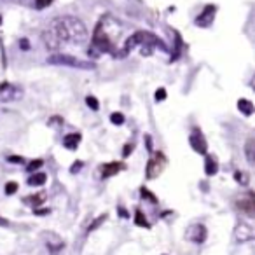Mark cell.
Here are the masks:
<instances>
[{
    "instance_id": "cell-11",
    "label": "cell",
    "mask_w": 255,
    "mask_h": 255,
    "mask_svg": "<svg viewBox=\"0 0 255 255\" xmlns=\"http://www.w3.org/2000/svg\"><path fill=\"white\" fill-rule=\"evenodd\" d=\"M42 238H44V241H46V250H48L49 254H52V255H58L59 250L65 247L63 240L54 233H44V234H42Z\"/></svg>"
},
{
    "instance_id": "cell-30",
    "label": "cell",
    "mask_w": 255,
    "mask_h": 255,
    "mask_svg": "<svg viewBox=\"0 0 255 255\" xmlns=\"http://www.w3.org/2000/svg\"><path fill=\"white\" fill-rule=\"evenodd\" d=\"M133 149H135V144H126L124 149H122V155H124V157H128V155L133 152Z\"/></svg>"
},
{
    "instance_id": "cell-18",
    "label": "cell",
    "mask_w": 255,
    "mask_h": 255,
    "mask_svg": "<svg viewBox=\"0 0 255 255\" xmlns=\"http://www.w3.org/2000/svg\"><path fill=\"white\" fill-rule=\"evenodd\" d=\"M238 108H240V112L243 115H252L254 114V103H252L250 100H247V98H241V100H238Z\"/></svg>"
},
{
    "instance_id": "cell-26",
    "label": "cell",
    "mask_w": 255,
    "mask_h": 255,
    "mask_svg": "<svg viewBox=\"0 0 255 255\" xmlns=\"http://www.w3.org/2000/svg\"><path fill=\"white\" fill-rule=\"evenodd\" d=\"M42 164H44V161H42V159H35V161H32V163L28 164V168H26V170H28V171H37L39 168H42Z\"/></svg>"
},
{
    "instance_id": "cell-35",
    "label": "cell",
    "mask_w": 255,
    "mask_h": 255,
    "mask_svg": "<svg viewBox=\"0 0 255 255\" xmlns=\"http://www.w3.org/2000/svg\"><path fill=\"white\" fill-rule=\"evenodd\" d=\"M0 226L7 227L9 226V220H7V218H2V217H0Z\"/></svg>"
},
{
    "instance_id": "cell-28",
    "label": "cell",
    "mask_w": 255,
    "mask_h": 255,
    "mask_svg": "<svg viewBox=\"0 0 255 255\" xmlns=\"http://www.w3.org/2000/svg\"><path fill=\"white\" fill-rule=\"evenodd\" d=\"M155 102H163V100H166V89L164 88H159L157 91H155Z\"/></svg>"
},
{
    "instance_id": "cell-1",
    "label": "cell",
    "mask_w": 255,
    "mask_h": 255,
    "mask_svg": "<svg viewBox=\"0 0 255 255\" xmlns=\"http://www.w3.org/2000/svg\"><path fill=\"white\" fill-rule=\"evenodd\" d=\"M88 39V28L79 18L74 16H63L49 23V26L42 34V42L49 51H58L61 46L74 42L81 44Z\"/></svg>"
},
{
    "instance_id": "cell-29",
    "label": "cell",
    "mask_w": 255,
    "mask_h": 255,
    "mask_svg": "<svg viewBox=\"0 0 255 255\" xmlns=\"http://www.w3.org/2000/svg\"><path fill=\"white\" fill-rule=\"evenodd\" d=\"M52 2H54V0H35V5H37V9H44V7H49Z\"/></svg>"
},
{
    "instance_id": "cell-31",
    "label": "cell",
    "mask_w": 255,
    "mask_h": 255,
    "mask_svg": "<svg viewBox=\"0 0 255 255\" xmlns=\"http://www.w3.org/2000/svg\"><path fill=\"white\" fill-rule=\"evenodd\" d=\"M82 166H84V163H82V161H77V163H74V164H72V168H70V173H79Z\"/></svg>"
},
{
    "instance_id": "cell-7",
    "label": "cell",
    "mask_w": 255,
    "mask_h": 255,
    "mask_svg": "<svg viewBox=\"0 0 255 255\" xmlns=\"http://www.w3.org/2000/svg\"><path fill=\"white\" fill-rule=\"evenodd\" d=\"M23 97V89L11 82H0V102H14Z\"/></svg>"
},
{
    "instance_id": "cell-17",
    "label": "cell",
    "mask_w": 255,
    "mask_h": 255,
    "mask_svg": "<svg viewBox=\"0 0 255 255\" xmlns=\"http://www.w3.org/2000/svg\"><path fill=\"white\" fill-rule=\"evenodd\" d=\"M44 201H46V193H37V194H32V196H26L23 200V203L32 204V206H41Z\"/></svg>"
},
{
    "instance_id": "cell-37",
    "label": "cell",
    "mask_w": 255,
    "mask_h": 255,
    "mask_svg": "<svg viewBox=\"0 0 255 255\" xmlns=\"http://www.w3.org/2000/svg\"><path fill=\"white\" fill-rule=\"evenodd\" d=\"M119 215H121V217H128V213H126V211H124V208H119Z\"/></svg>"
},
{
    "instance_id": "cell-9",
    "label": "cell",
    "mask_w": 255,
    "mask_h": 255,
    "mask_svg": "<svg viewBox=\"0 0 255 255\" xmlns=\"http://www.w3.org/2000/svg\"><path fill=\"white\" fill-rule=\"evenodd\" d=\"M254 226H252L250 222H240L236 227H234V240L238 243H245V241H250L254 240Z\"/></svg>"
},
{
    "instance_id": "cell-15",
    "label": "cell",
    "mask_w": 255,
    "mask_h": 255,
    "mask_svg": "<svg viewBox=\"0 0 255 255\" xmlns=\"http://www.w3.org/2000/svg\"><path fill=\"white\" fill-rule=\"evenodd\" d=\"M217 171H218L217 159H215L213 155L206 154V161H204V173H206L208 177H213V175H217Z\"/></svg>"
},
{
    "instance_id": "cell-14",
    "label": "cell",
    "mask_w": 255,
    "mask_h": 255,
    "mask_svg": "<svg viewBox=\"0 0 255 255\" xmlns=\"http://www.w3.org/2000/svg\"><path fill=\"white\" fill-rule=\"evenodd\" d=\"M82 137L81 133H70L65 137V140H63V145L68 149V151H75V149L79 147V144H81Z\"/></svg>"
},
{
    "instance_id": "cell-32",
    "label": "cell",
    "mask_w": 255,
    "mask_h": 255,
    "mask_svg": "<svg viewBox=\"0 0 255 255\" xmlns=\"http://www.w3.org/2000/svg\"><path fill=\"white\" fill-rule=\"evenodd\" d=\"M9 161H11V163H23L25 159H23L21 155H9Z\"/></svg>"
},
{
    "instance_id": "cell-3",
    "label": "cell",
    "mask_w": 255,
    "mask_h": 255,
    "mask_svg": "<svg viewBox=\"0 0 255 255\" xmlns=\"http://www.w3.org/2000/svg\"><path fill=\"white\" fill-rule=\"evenodd\" d=\"M91 51H97L98 54L102 52H110L112 56H117V48L112 42V39L108 37V34L105 32L103 21H98L97 28H95V34H93V41H91Z\"/></svg>"
},
{
    "instance_id": "cell-23",
    "label": "cell",
    "mask_w": 255,
    "mask_h": 255,
    "mask_svg": "<svg viewBox=\"0 0 255 255\" xmlns=\"http://www.w3.org/2000/svg\"><path fill=\"white\" fill-rule=\"evenodd\" d=\"M124 121H126V117L121 114V112H114V114H110V122H112V124L122 126V124H124Z\"/></svg>"
},
{
    "instance_id": "cell-4",
    "label": "cell",
    "mask_w": 255,
    "mask_h": 255,
    "mask_svg": "<svg viewBox=\"0 0 255 255\" xmlns=\"http://www.w3.org/2000/svg\"><path fill=\"white\" fill-rule=\"evenodd\" d=\"M51 65H65V67H74V68H81V70H93L97 68V65L91 61H82V59L75 58V56L70 54H52L51 58L48 59Z\"/></svg>"
},
{
    "instance_id": "cell-10",
    "label": "cell",
    "mask_w": 255,
    "mask_h": 255,
    "mask_svg": "<svg viewBox=\"0 0 255 255\" xmlns=\"http://www.w3.org/2000/svg\"><path fill=\"white\" fill-rule=\"evenodd\" d=\"M189 144H191V147L194 149V152L206 155L208 144H206V140H204V135L201 133V131L198 130V128H194L193 133H191V137H189Z\"/></svg>"
},
{
    "instance_id": "cell-13",
    "label": "cell",
    "mask_w": 255,
    "mask_h": 255,
    "mask_svg": "<svg viewBox=\"0 0 255 255\" xmlns=\"http://www.w3.org/2000/svg\"><path fill=\"white\" fill-rule=\"evenodd\" d=\"M126 168L124 163H119V161H112V163H105L100 166V175L102 178H110L114 175H117L119 171H122Z\"/></svg>"
},
{
    "instance_id": "cell-36",
    "label": "cell",
    "mask_w": 255,
    "mask_h": 255,
    "mask_svg": "<svg viewBox=\"0 0 255 255\" xmlns=\"http://www.w3.org/2000/svg\"><path fill=\"white\" fill-rule=\"evenodd\" d=\"M145 140H147V147H149V151H152V142H151V137H145Z\"/></svg>"
},
{
    "instance_id": "cell-34",
    "label": "cell",
    "mask_w": 255,
    "mask_h": 255,
    "mask_svg": "<svg viewBox=\"0 0 255 255\" xmlns=\"http://www.w3.org/2000/svg\"><path fill=\"white\" fill-rule=\"evenodd\" d=\"M49 208H41V210H35V215H48Z\"/></svg>"
},
{
    "instance_id": "cell-8",
    "label": "cell",
    "mask_w": 255,
    "mask_h": 255,
    "mask_svg": "<svg viewBox=\"0 0 255 255\" xmlns=\"http://www.w3.org/2000/svg\"><path fill=\"white\" fill-rule=\"evenodd\" d=\"M215 12H217V5L208 4L206 7L198 14L194 25L200 26V28H208V26H211V23H213V19H215Z\"/></svg>"
},
{
    "instance_id": "cell-6",
    "label": "cell",
    "mask_w": 255,
    "mask_h": 255,
    "mask_svg": "<svg viewBox=\"0 0 255 255\" xmlns=\"http://www.w3.org/2000/svg\"><path fill=\"white\" fill-rule=\"evenodd\" d=\"M234 204H236L238 211L245 213L247 217H250V218L255 217V196H254L252 191L247 194H241V196L234 201Z\"/></svg>"
},
{
    "instance_id": "cell-38",
    "label": "cell",
    "mask_w": 255,
    "mask_h": 255,
    "mask_svg": "<svg viewBox=\"0 0 255 255\" xmlns=\"http://www.w3.org/2000/svg\"><path fill=\"white\" fill-rule=\"evenodd\" d=\"M0 25H2V16H0Z\"/></svg>"
},
{
    "instance_id": "cell-16",
    "label": "cell",
    "mask_w": 255,
    "mask_h": 255,
    "mask_svg": "<svg viewBox=\"0 0 255 255\" xmlns=\"http://www.w3.org/2000/svg\"><path fill=\"white\" fill-rule=\"evenodd\" d=\"M245 154H247V161L250 166L255 164V140L254 138H248L247 144H245Z\"/></svg>"
},
{
    "instance_id": "cell-25",
    "label": "cell",
    "mask_w": 255,
    "mask_h": 255,
    "mask_svg": "<svg viewBox=\"0 0 255 255\" xmlns=\"http://www.w3.org/2000/svg\"><path fill=\"white\" fill-rule=\"evenodd\" d=\"M14 193H18V182H9V184L5 185V194L12 196Z\"/></svg>"
},
{
    "instance_id": "cell-27",
    "label": "cell",
    "mask_w": 255,
    "mask_h": 255,
    "mask_svg": "<svg viewBox=\"0 0 255 255\" xmlns=\"http://www.w3.org/2000/svg\"><path fill=\"white\" fill-rule=\"evenodd\" d=\"M140 193H142V196L147 198L149 201H152V203H157V198H155L154 194L151 193V191H147V189H145V187H142V189H140Z\"/></svg>"
},
{
    "instance_id": "cell-20",
    "label": "cell",
    "mask_w": 255,
    "mask_h": 255,
    "mask_svg": "<svg viewBox=\"0 0 255 255\" xmlns=\"http://www.w3.org/2000/svg\"><path fill=\"white\" fill-rule=\"evenodd\" d=\"M135 224L140 227H147V229L151 227V224L147 222V218H145V215L142 213L140 208H137V211H135Z\"/></svg>"
},
{
    "instance_id": "cell-33",
    "label": "cell",
    "mask_w": 255,
    "mask_h": 255,
    "mask_svg": "<svg viewBox=\"0 0 255 255\" xmlns=\"http://www.w3.org/2000/svg\"><path fill=\"white\" fill-rule=\"evenodd\" d=\"M19 46H21L23 51H28V49H30V44H28V41H26V39H21V41H19Z\"/></svg>"
},
{
    "instance_id": "cell-2",
    "label": "cell",
    "mask_w": 255,
    "mask_h": 255,
    "mask_svg": "<svg viewBox=\"0 0 255 255\" xmlns=\"http://www.w3.org/2000/svg\"><path fill=\"white\" fill-rule=\"evenodd\" d=\"M137 46H145V48H159L163 49V51H168L166 44H164L157 35L151 34V32H135L128 41L124 42L122 49L117 52V58H126V56L130 54Z\"/></svg>"
},
{
    "instance_id": "cell-5",
    "label": "cell",
    "mask_w": 255,
    "mask_h": 255,
    "mask_svg": "<svg viewBox=\"0 0 255 255\" xmlns=\"http://www.w3.org/2000/svg\"><path fill=\"white\" fill-rule=\"evenodd\" d=\"M166 164H168L166 155H164L163 152H154V154L151 155V159H149L147 168H145V177H147L149 180L157 178L159 175L163 173V170L166 168Z\"/></svg>"
},
{
    "instance_id": "cell-22",
    "label": "cell",
    "mask_w": 255,
    "mask_h": 255,
    "mask_svg": "<svg viewBox=\"0 0 255 255\" xmlns=\"http://www.w3.org/2000/svg\"><path fill=\"white\" fill-rule=\"evenodd\" d=\"M105 220H107V213H103V215H102V217L95 218V220L91 222V226L88 227V234H89V233H93V231H97L98 227H100V226H102V224H103Z\"/></svg>"
},
{
    "instance_id": "cell-24",
    "label": "cell",
    "mask_w": 255,
    "mask_h": 255,
    "mask_svg": "<svg viewBox=\"0 0 255 255\" xmlns=\"http://www.w3.org/2000/svg\"><path fill=\"white\" fill-rule=\"evenodd\" d=\"M86 105H88L91 110H98V108H100V103H98V100L95 97H88V98H86Z\"/></svg>"
},
{
    "instance_id": "cell-21",
    "label": "cell",
    "mask_w": 255,
    "mask_h": 255,
    "mask_svg": "<svg viewBox=\"0 0 255 255\" xmlns=\"http://www.w3.org/2000/svg\"><path fill=\"white\" fill-rule=\"evenodd\" d=\"M234 180L240 185H248L250 184V175L247 171H234Z\"/></svg>"
},
{
    "instance_id": "cell-12",
    "label": "cell",
    "mask_w": 255,
    "mask_h": 255,
    "mask_svg": "<svg viewBox=\"0 0 255 255\" xmlns=\"http://www.w3.org/2000/svg\"><path fill=\"white\" fill-rule=\"evenodd\" d=\"M206 236H208L206 227H204L203 224H193V226L185 231V238L194 241V243H204Z\"/></svg>"
},
{
    "instance_id": "cell-19",
    "label": "cell",
    "mask_w": 255,
    "mask_h": 255,
    "mask_svg": "<svg viewBox=\"0 0 255 255\" xmlns=\"http://www.w3.org/2000/svg\"><path fill=\"white\" fill-rule=\"evenodd\" d=\"M46 182H48V175L46 173H34L28 178L30 185H42V184H46Z\"/></svg>"
}]
</instances>
